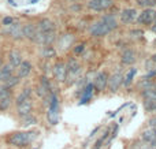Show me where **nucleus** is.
I'll return each mask as SVG.
<instances>
[{"mask_svg": "<svg viewBox=\"0 0 156 149\" xmlns=\"http://www.w3.org/2000/svg\"><path fill=\"white\" fill-rule=\"evenodd\" d=\"M37 135V131H14L8 134L7 144L14 148H26L34 142Z\"/></svg>", "mask_w": 156, "mask_h": 149, "instance_id": "nucleus-1", "label": "nucleus"}, {"mask_svg": "<svg viewBox=\"0 0 156 149\" xmlns=\"http://www.w3.org/2000/svg\"><path fill=\"white\" fill-rule=\"evenodd\" d=\"M45 105L48 107L47 110V120L51 126L59 123V118H60V103H59V97L55 92H52L45 100H44Z\"/></svg>", "mask_w": 156, "mask_h": 149, "instance_id": "nucleus-2", "label": "nucleus"}, {"mask_svg": "<svg viewBox=\"0 0 156 149\" xmlns=\"http://www.w3.org/2000/svg\"><path fill=\"white\" fill-rule=\"evenodd\" d=\"M66 66H67V78H66V82H67V85H73L74 82H77L79 80V75H81V71H82L81 63L75 58H70L68 62L66 63Z\"/></svg>", "mask_w": 156, "mask_h": 149, "instance_id": "nucleus-3", "label": "nucleus"}, {"mask_svg": "<svg viewBox=\"0 0 156 149\" xmlns=\"http://www.w3.org/2000/svg\"><path fill=\"white\" fill-rule=\"evenodd\" d=\"M88 33H89L90 37L100 39V37H104L108 33H111V30L107 28V25L103 22V21L99 19V21H96V22H93L92 25H89V28H88Z\"/></svg>", "mask_w": 156, "mask_h": 149, "instance_id": "nucleus-4", "label": "nucleus"}, {"mask_svg": "<svg viewBox=\"0 0 156 149\" xmlns=\"http://www.w3.org/2000/svg\"><path fill=\"white\" fill-rule=\"evenodd\" d=\"M55 40H56V30L45 32V33L37 30V34H36V39L33 42L41 45V47H49V45H52L55 42Z\"/></svg>", "mask_w": 156, "mask_h": 149, "instance_id": "nucleus-5", "label": "nucleus"}, {"mask_svg": "<svg viewBox=\"0 0 156 149\" xmlns=\"http://www.w3.org/2000/svg\"><path fill=\"white\" fill-rule=\"evenodd\" d=\"M4 33L7 34L10 39L16 40V41H18V40H23V25H22L21 22H18V21H15L12 25L5 26Z\"/></svg>", "mask_w": 156, "mask_h": 149, "instance_id": "nucleus-6", "label": "nucleus"}, {"mask_svg": "<svg viewBox=\"0 0 156 149\" xmlns=\"http://www.w3.org/2000/svg\"><path fill=\"white\" fill-rule=\"evenodd\" d=\"M155 14L156 11L152 8H145L137 17V23L138 25H144V26H152L155 23Z\"/></svg>", "mask_w": 156, "mask_h": 149, "instance_id": "nucleus-7", "label": "nucleus"}, {"mask_svg": "<svg viewBox=\"0 0 156 149\" xmlns=\"http://www.w3.org/2000/svg\"><path fill=\"white\" fill-rule=\"evenodd\" d=\"M52 74L54 78L57 82H66V78H67V66H66L64 62L59 60L52 66Z\"/></svg>", "mask_w": 156, "mask_h": 149, "instance_id": "nucleus-8", "label": "nucleus"}, {"mask_svg": "<svg viewBox=\"0 0 156 149\" xmlns=\"http://www.w3.org/2000/svg\"><path fill=\"white\" fill-rule=\"evenodd\" d=\"M123 83V74L120 71H115L114 74H111L108 77V83H107V88L111 93H115V92L119 90V88Z\"/></svg>", "mask_w": 156, "mask_h": 149, "instance_id": "nucleus-9", "label": "nucleus"}, {"mask_svg": "<svg viewBox=\"0 0 156 149\" xmlns=\"http://www.w3.org/2000/svg\"><path fill=\"white\" fill-rule=\"evenodd\" d=\"M114 6V0H89L88 2V8L93 11H107Z\"/></svg>", "mask_w": 156, "mask_h": 149, "instance_id": "nucleus-10", "label": "nucleus"}, {"mask_svg": "<svg viewBox=\"0 0 156 149\" xmlns=\"http://www.w3.org/2000/svg\"><path fill=\"white\" fill-rule=\"evenodd\" d=\"M138 17V12H137L136 8H125L120 11L119 14V21L122 25H130Z\"/></svg>", "mask_w": 156, "mask_h": 149, "instance_id": "nucleus-11", "label": "nucleus"}, {"mask_svg": "<svg viewBox=\"0 0 156 149\" xmlns=\"http://www.w3.org/2000/svg\"><path fill=\"white\" fill-rule=\"evenodd\" d=\"M108 73L107 71H101L96 75L95 81H93V85H95V90L97 93H101L103 90L107 89V83H108Z\"/></svg>", "mask_w": 156, "mask_h": 149, "instance_id": "nucleus-12", "label": "nucleus"}, {"mask_svg": "<svg viewBox=\"0 0 156 149\" xmlns=\"http://www.w3.org/2000/svg\"><path fill=\"white\" fill-rule=\"evenodd\" d=\"M95 85H93V82H88L86 85L84 86V89L81 90V97H79V105L82 104H86V103H89L90 100H92L93 94H95Z\"/></svg>", "mask_w": 156, "mask_h": 149, "instance_id": "nucleus-13", "label": "nucleus"}, {"mask_svg": "<svg viewBox=\"0 0 156 149\" xmlns=\"http://www.w3.org/2000/svg\"><path fill=\"white\" fill-rule=\"evenodd\" d=\"M33 113V100H26L25 103H22V104L16 105V115H18V118L23 119L26 118V116L32 115Z\"/></svg>", "mask_w": 156, "mask_h": 149, "instance_id": "nucleus-14", "label": "nucleus"}, {"mask_svg": "<svg viewBox=\"0 0 156 149\" xmlns=\"http://www.w3.org/2000/svg\"><path fill=\"white\" fill-rule=\"evenodd\" d=\"M32 70H33V64L30 63L29 60H23L15 69V75L19 78V80H23V78H26L27 75L32 73Z\"/></svg>", "mask_w": 156, "mask_h": 149, "instance_id": "nucleus-15", "label": "nucleus"}, {"mask_svg": "<svg viewBox=\"0 0 156 149\" xmlns=\"http://www.w3.org/2000/svg\"><path fill=\"white\" fill-rule=\"evenodd\" d=\"M136 60H137V53L133 49L126 48L125 51H122V53H120V62H122V64L131 66L133 63H136Z\"/></svg>", "mask_w": 156, "mask_h": 149, "instance_id": "nucleus-16", "label": "nucleus"}, {"mask_svg": "<svg viewBox=\"0 0 156 149\" xmlns=\"http://www.w3.org/2000/svg\"><path fill=\"white\" fill-rule=\"evenodd\" d=\"M140 140L144 144H147V145H153V144L156 142V133L153 131L152 129L147 127V129L141 130V133H140Z\"/></svg>", "mask_w": 156, "mask_h": 149, "instance_id": "nucleus-17", "label": "nucleus"}, {"mask_svg": "<svg viewBox=\"0 0 156 149\" xmlns=\"http://www.w3.org/2000/svg\"><path fill=\"white\" fill-rule=\"evenodd\" d=\"M36 26H37V30L43 32V33L56 30V25H55V22L52 19H49V18H43V19H40Z\"/></svg>", "mask_w": 156, "mask_h": 149, "instance_id": "nucleus-18", "label": "nucleus"}, {"mask_svg": "<svg viewBox=\"0 0 156 149\" xmlns=\"http://www.w3.org/2000/svg\"><path fill=\"white\" fill-rule=\"evenodd\" d=\"M36 34H37V26L36 23L27 22L23 25V39L29 40V41H34Z\"/></svg>", "mask_w": 156, "mask_h": 149, "instance_id": "nucleus-19", "label": "nucleus"}, {"mask_svg": "<svg viewBox=\"0 0 156 149\" xmlns=\"http://www.w3.org/2000/svg\"><path fill=\"white\" fill-rule=\"evenodd\" d=\"M14 74H15V69H14L11 64L4 63L2 66V69H0V82H4V81H7L8 78L12 77Z\"/></svg>", "mask_w": 156, "mask_h": 149, "instance_id": "nucleus-20", "label": "nucleus"}, {"mask_svg": "<svg viewBox=\"0 0 156 149\" xmlns=\"http://www.w3.org/2000/svg\"><path fill=\"white\" fill-rule=\"evenodd\" d=\"M32 94H33V89L32 88H29V86H27V88H23L21 90V93L15 97V100H14V101H15L16 105H19V104H22V103H25L26 100L32 99Z\"/></svg>", "mask_w": 156, "mask_h": 149, "instance_id": "nucleus-21", "label": "nucleus"}, {"mask_svg": "<svg viewBox=\"0 0 156 149\" xmlns=\"http://www.w3.org/2000/svg\"><path fill=\"white\" fill-rule=\"evenodd\" d=\"M22 62H23V58H22L21 52H18V51H11V52L8 53V64H11L14 69H16Z\"/></svg>", "mask_w": 156, "mask_h": 149, "instance_id": "nucleus-22", "label": "nucleus"}, {"mask_svg": "<svg viewBox=\"0 0 156 149\" xmlns=\"http://www.w3.org/2000/svg\"><path fill=\"white\" fill-rule=\"evenodd\" d=\"M100 21H103V22L107 25V28H108L111 32L116 30L118 26H119V25H118L116 18H115L114 15H111V14H106V15H103V17L100 18Z\"/></svg>", "mask_w": 156, "mask_h": 149, "instance_id": "nucleus-23", "label": "nucleus"}, {"mask_svg": "<svg viewBox=\"0 0 156 149\" xmlns=\"http://www.w3.org/2000/svg\"><path fill=\"white\" fill-rule=\"evenodd\" d=\"M137 88L140 89V92L152 90V89H155L156 90V82L155 81H152V80H145V78H142V80L137 83Z\"/></svg>", "mask_w": 156, "mask_h": 149, "instance_id": "nucleus-24", "label": "nucleus"}, {"mask_svg": "<svg viewBox=\"0 0 156 149\" xmlns=\"http://www.w3.org/2000/svg\"><path fill=\"white\" fill-rule=\"evenodd\" d=\"M136 74H137V69H136V67H131V69L126 73V75H123V83H122V85L125 86V88H129V86L133 83Z\"/></svg>", "mask_w": 156, "mask_h": 149, "instance_id": "nucleus-25", "label": "nucleus"}, {"mask_svg": "<svg viewBox=\"0 0 156 149\" xmlns=\"http://www.w3.org/2000/svg\"><path fill=\"white\" fill-rule=\"evenodd\" d=\"M144 110L145 112L156 115V100H144Z\"/></svg>", "mask_w": 156, "mask_h": 149, "instance_id": "nucleus-26", "label": "nucleus"}, {"mask_svg": "<svg viewBox=\"0 0 156 149\" xmlns=\"http://www.w3.org/2000/svg\"><path fill=\"white\" fill-rule=\"evenodd\" d=\"M55 49L52 45H49V47H41V58L44 59H49V58H54L55 56Z\"/></svg>", "mask_w": 156, "mask_h": 149, "instance_id": "nucleus-27", "label": "nucleus"}, {"mask_svg": "<svg viewBox=\"0 0 156 149\" xmlns=\"http://www.w3.org/2000/svg\"><path fill=\"white\" fill-rule=\"evenodd\" d=\"M19 82H21V80H19V78L14 74L12 77H10L7 81H4V82H3V85H4L5 88H8V89H12V88H15Z\"/></svg>", "mask_w": 156, "mask_h": 149, "instance_id": "nucleus-28", "label": "nucleus"}, {"mask_svg": "<svg viewBox=\"0 0 156 149\" xmlns=\"http://www.w3.org/2000/svg\"><path fill=\"white\" fill-rule=\"evenodd\" d=\"M12 96L10 97H5V99H2L0 100V111H8L11 107V104H12Z\"/></svg>", "mask_w": 156, "mask_h": 149, "instance_id": "nucleus-29", "label": "nucleus"}, {"mask_svg": "<svg viewBox=\"0 0 156 149\" xmlns=\"http://www.w3.org/2000/svg\"><path fill=\"white\" fill-rule=\"evenodd\" d=\"M142 100H156V90L152 89V90H144L140 92Z\"/></svg>", "mask_w": 156, "mask_h": 149, "instance_id": "nucleus-30", "label": "nucleus"}, {"mask_svg": "<svg viewBox=\"0 0 156 149\" xmlns=\"http://www.w3.org/2000/svg\"><path fill=\"white\" fill-rule=\"evenodd\" d=\"M137 4L142 8H152L156 6V0H137Z\"/></svg>", "mask_w": 156, "mask_h": 149, "instance_id": "nucleus-31", "label": "nucleus"}, {"mask_svg": "<svg viewBox=\"0 0 156 149\" xmlns=\"http://www.w3.org/2000/svg\"><path fill=\"white\" fill-rule=\"evenodd\" d=\"M108 137H109V130H107V131L104 133V134L101 135V137L99 138L97 141H96V144H95V145H93V149H100L101 146H103V144L106 142V140H107V138H108Z\"/></svg>", "mask_w": 156, "mask_h": 149, "instance_id": "nucleus-32", "label": "nucleus"}, {"mask_svg": "<svg viewBox=\"0 0 156 149\" xmlns=\"http://www.w3.org/2000/svg\"><path fill=\"white\" fill-rule=\"evenodd\" d=\"M22 120V124L23 126H32V124H36L37 123V118H36L34 115H29V116H26V118H23V119H21Z\"/></svg>", "mask_w": 156, "mask_h": 149, "instance_id": "nucleus-33", "label": "nucleus"}, {"mask_svg": "<svg viewBox=\"0 0 156 149\" xmlns=\"http://www.w3.org/2000/svg\"><path fill=\"white\" fill-rule=\"evenodd\" d=\"M151 145H147V144H144L141 140L138 141H134L133 144L130 145V149H149Z\"/></svg>", "mask_w": 156, "mask_h": 149, "instance_id": "nucleus-34", "label": "nucleus"}, {"mask_svg": "<svg viewBox=\"0 0 156 149\" xmlns=\"http://www.w3.org/2000/svg\"><path fill=\"white\" fill-rule=\"evenodd\" d=\"M85 47H86L85 42H81V44L75 45V48H74V53H75V55H81V53H84Z\"/></svg>", "mask_w": 156, "mask_h": 149, "instance_id": "nucleus-35", "label": "nucleus"}, {"mask_svg": "<svg viewBox=\"0 0 156 149\" xmlns=\"http://www.w3.org/2000/svg\"><path fill=\"white\" fill-rule=\"evenodd\" d=\"M148 127H149V129H152L153 131L156 133V115L151 116V118L148 119Z\"/></svg>", "mask_w": 156, "mask_h": 149, "instance_id": "nucleus-36", "label": "nucleus"}, {"mask_svg": "<svg viewBox=\"0 0 156 149\" xmlns=\"http://www.w3.org/2000/svg\"><path fill=\"white\" fill-rule=\"evenodd\" d=\"M15 18H12V17H5V18H3V21H2V23H3V26H10V25H12L14 22H15Z\"/></svg>", "mask_w": 156, "mask_h": 149, "instance_id": "nucleus-37", "label": "nucleus"}, {"mask_svg": "<svg viewBox=\"0 0 156 149\" xmlns=\"http://www.w3.org/2000/svg\"><path fill=\"white\" fill-rule=\"evenodd\" d=\"M130 34H131L133 37H138L137 34H140V36H141L142 32H141V30H131V32H130Z\"/></svg>", "mask_w": 156, "mask_h": 149, "instance_id": "nucleus-38", "label": "nucleus"}, {"mask_svg": "<svg viewBox=\"0 0 156 149\" xmlns=\"http://www.w3.org/2000/svg\"><path fill=\"white\" fill-rule=\"evenodd\" d=\"M99 130H100V126H97V127H96V129L93 130L92 133H90V135H89V137H93V135H95V133H96V131H99Z\"/></svg>", "mask_w": 156, "mask_h": 149, "instance_id": "nucleus-39", "label": "nucleus"}, {"mask_svg": "<svg viewBox=\"0 0 156 149\" xmlns=\"http://www.w3.org/2000/svg\"><path fill=\"white\" fill-rule=\"evenodd\" d=\"M151 30H152V32H153V33H155V34H156V23H153V25H152V26H151Z\"/></svg>", "mask_w": 156, "mask_h": 149, "instance_id": "nucleus-40", "label": "nucleus"}, {"mask_svg": "<svg viewBox=\"0 0 156 149\" xmlns=\"http://www.w3.org/2000/svg\"><path fill=\"white\" fill-rule=\"evenodd\" d=\"M151 60H152L153 63H156V53H153V55H152V58H151Z\"/></svg>", "mask_w": 156, "mask_h": 149, "instance_id": "nucleus-41", "label": "nucleus"}, {"mask_svg": "<svg viewBox=\"0 0 156 149\" xmlns=\"http://www.w3.org/2000/svg\"><path fill=\"white\" fill-rule=\"evenodd\" d=\"M3 64H4V63H3V60H2V58H0V69H2V66H3Z\"/></svg>", "mask_w": 156, "mask_h": 149, "instance_id": "nucleus-42", "label": "nucleus"}, {"mask_svg": "<svg viewBox=\"0 0 156 149\" xmlns=\"http://www.w3.org/2000/svg\"><path fill=\"white\" fill-rule=\"evenodd\" d=\"M151 146H152V148H153V149H156V142H155V144H153V145H151Z\"/></svg>", "mask_w": 156, "mask_h": 149, "instance_id": "nucleus-43", "label": "nucleus"}, {"mask_svg": "<svg viewBox=\"0 0 156 149\" xmlns=\"http://www.w3.org/2000/svg\"><path fill=\"white\" fill-rule=\"evenodd\" d=\"M68 2H79V0H68Z\"/></svg>", "mask_w": 156, "mask_h": 149, "instance_id": "nucleus-44", "label": "nucleus"}, {"mask_svg": "<svg viewBox=\"0 0 156 149\" xmlns=\"http://www.w3.org/2000/svg\"><path fill=\"white\" fill-rule=\"evenodd\" d=\"M155 23H156V14H155Z\"/></svg>", "mask_w": 156, "mask_h": 149, "instance_id": "nucleus-45", "label": "nucleus"}, {"mask_svg": "<svg viewBox=\"0 0 156 149\" xmlns=\"http://www.w3.org/2000/svg\"><path fill=\"white\" fill-rule=\"evenodd\" d=\"M155 45H156V40H155Z\"/></svg>", "mask_w": 156, "mask_h": 149, "instance_id": "nucleus-46", "label": "nucleus"}]
</instances>
